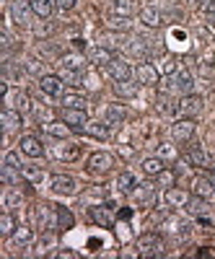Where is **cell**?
<instances>
[{
  "label": "cell",
  "instance_id": "cell-1",
  "mask_svg": "<svg viewBox=\"0 0 215 259\" xmlns=\"http://www.w3.org/2000/svg\"><path fill=\"white\" fill-rule=\"evenodd\" d=\"M34 218V226L41 228V231H55L57 228V207L50 205V202H39L31 212Z\"/></svg>",
  "mask_w": 215,
  "mask_h": 259
},
{
  "label": "cell",
  "instance_id": "cell-2",
  "mask_svg": "<svg viewBox=\"0 0 215 259\" xmlns=\"http://www.w3.org/2000/svg\"><path fill=\"white\" fill-rule=\"evenodd\" d=\"M138 249H140L143 256H163L166 254V241L161 239V233L148 231L138 239Z\"/></svg>",
  "mask_w": 215,
  "mask_h": 259
},
{
  "label": "cell",
  "instance_id": "cell-3",
  "mask_svg": "<svg viewBox=\"0 0 215 259\" xmlns=\"http://www.w3.org/2000/svg\"><path fill=\"white\" fill-rule=\"evenodd\" d=\"M11 18L16 21V26L21 29H29L34 24V8H31V0H11Z\"/></svg>",
  "mask_w": 215,
  "mask_h": 259
},
{
  "label": "cell",
  "instance_id": "cell-4",
  "mask_svg": "<svg viewBox=\"0 0 215 259\" xmlns=\"http://www.w3.org/2000/svg\"><path fill=\"white\" fill-rule=\"evenodd\" d=\"M3 109H13V112H29L31 109V101L29 94L21 91V89H6L3 91Z\"/></svg>",
  "mask_w": 215,
  "mask_h": 259
},
{
  "label": "cell",
  "instance_id": "cell-5",
  "mask_svg": "<svg viewBox=\"0 0 215 259\" xmlns=\"http://www.w3.org/2000/svg\"><path fill=\"white\" fill-rule=\"evenodd\" d=\"M114 202H106V205H94L91 210H89V215H91V221L96 223V226H101V228H112L114 226Z\"/></svg>",
  "mask_w": 215,
  "mask_h": 259
},
{
  "label": "cell",
  "instance_id": "cell-6",
  "mask_svg": "<svg viewBox=\"0 0 215 259\" xmlns=\"http://www.w3.org/2000/svg\"><path fill=\"white\" fill-rule=\"evenodd\" d=\"M187 163L195 166V168H212V161L207 156V150L200 145V143H192L187 148Z\"/></svg>",
  "mask_w": 215,
  "mask_h": 259
},
{
  "label": "cell",
  "instance_id": "cell-7",
  "mask_svg": "<svg viewBox=\"0 0 215 259\" xmlns=\"http://www.w3.org/2000/svg\"><path fill=\"white\" fill-rule=\"evenodd\" d=\"M192 135H195V119L192 117H184V119L171 124V138H174V143H189Z\"/></svg>",
  "mask_w": 215,
  "mask_h": 259
},
{
  "label": "cell",
  "instance_id": "cell-8",
  "mask_svg": "<svg viewBox=\"0 0 215 259\" xmlns=\"http://www.w3.org/2000/svg\"><path fill=\"white\" fill-rule=\"evenodd\" d=\"M112 166H114V158L109 153H104V150L91 153L89 161H85V168L94 171V174H106V171H112Z\"/></svg>",
  "mask_w": 215,
  "mask_h": 259
},
{
  "label": "cell",
  "instance_id": "cell-9",
  "mask_svg": "<svg viewBox=\"0 0 215 259\" xmlns=\"http://www.w3.org/2000/svg\"><path fill=\"white\" fill-rule=\"evenodd\" d=\"M130 194H133V202L138 207H153V202H156V187L153 184H138Z\"/></svg>",
  "mask_w": 215,
  "mask_h": 259
},
{
  "label": "cell",
  "instance_id": "cell-10",
  "mask_svg": "<svg viewBox=\"0 0 215 259\" xmlns=\"http://www.w3.org/2000/svg\"><path fill=\"white\" fill-rule=\"evenodd\" d=\"M135 78H138V83H143V85H158V83H161L158 68H156V65H150V62H140V65H138V68H135Z\"/></svg>",
  "mask_w": 215,
  "mask_h": 259
},
{
  "label": "cell",
  "instance_id": "cell-11",
  "mask_svg": "<svg viewBox=\"0 0 215 259\" xmlns=\"http://www.w3.org/2000/svg\"><path fill=\"white\" fill-rule=\"evenodd\" d=\"M60 117H62V122L70 124L73 130H83L85 122H89V117H85V109H73V106H62Z\"/></svg>",
  "mask_w": 215,
  "mask_h": 259
},
{
  "label": "cell",
  "instance_id": "cell-12",
  "mask_svg": "<svg viewBox=\"0 0 215 259\" xmlns=\"http://www.w3.org/2000/svg\"><path fill=\"white\" fill-rule=\"evenodd\" d=\"M200 112H202V99H200V96H195V94H184V96H182V101H179V114L195 119Z\"/></svg>",
  "mask_w": 215,
  "mask_h": 259
},
{
  "label": "cell",
  "instance_id": "cell-13",
  "mask_svg": "<svg viewBox=\"0 0 215 259\" xmlns=\"http://www.w3.org/2000/svg\"><path fill=\"white\" fill-rule=\"evenodd\" d=\"M50 184H52V192H55V194H65V197H68V194H75V192H78L75 179L68 177V174H55Z\"/></svg>",
  "mask_w": 215,
  "mask_h": 259
},
{
  "label": "cell",
  "instance_id": "cell-14",
  "mask_svg": "<svg viewBox=\"0 0 215 259\" xmlns=\"http://www.w3.org/2000/svg\"><path fill=\"white\" fill-rule=\"evenodd\" d=\"M60 65H62V73H78V75L85 73V60L80 55H75V52L62 55L60 57Z\"/></svg>",
  "mask_w": 215,
  "mask_h": 259
},
{
  "label": "cell",
  "instance_id": "cell-15",
  "mask_svg": "<svg viewBox=\"0 0 215 259\" xmlns=\"http://www.w3.org/2000/svg\"><path fill=\"white\" fill-rule=\"evenodd\" d=\"M21 153L29 156V158H41L45 156V145H41V140L34 138V135H24L21 138Z\"/></svg>",
  "mask_w": 215,
  "mask_h": 259
},
{
  "label": "cell",
  "instance_id": "cell-16",
  "mask_svg": "<svg viewBox=\"0 0 215 259\" xmlns=\"http://www.w3.org/2000/svg\"><path fill=\"white\" fill-rule=\"evenodd\" d=\"M189 197L192 194L187 189H179V187H166V192H163V202L168 207H182V205L189 202Z\"/></svg>",
  "mask_w": 215,
  "mask_h": 259
},
{
  "label": "cell",
  "instance_id": "cell-17",
  "mask_svg": "<svg viewBox=\"0 0 215 259\" xmlns=\"http://www.w3.org/2000/svg\"><path fill=\"white\" fill-rule=\"evenodd\" d=\"M85 57H89V62H94V65H101V68H106V65H109V62L114 60L112 50H109V47H104V45L89 47V52H85Z\"/></svg>",
  "mask_w": 215,
  "mask_h": 259
},
{
  "label": "cell",
  "instance_id": "cell-18",
  "mask_svg": "<svg viewBox=\"0 0 215 259\" xmlns=\"http://www.w3.org/2000/svg\"><path fill=\"white\" fill-rule=\"evenodd\" d=\"M80 133L89 135V138H96V140H109L112 124H106V122H85V127L80 130Z\"/></svg>",
  "mask_w": 215,
  "mask_h": 259
},
{
  "label": "cell",
  "instance_id": "cell-19",
  "mask_svg": "<svg viewBox=\"0 0 215 259\" xmlns=\"http://www.w3.org/2000/svg\"><path fill=\"white\" fill-rule=\"evenodd\" d=\"M39 89L47 96H62V75H41L39 78Z\"/></svg>",
  "mask_w": 215,
  "mask_h": 259
},
{
  "label": "cell",
  "instance_id": "cell-20",
  "mask_svg": "<svg viewBox=\"0 0 215 259\" xmlns=\"http://www.w3.org/2000/svg\"><path fill=\"white\" fill-rule=\"evenodd\" d=\"M106 73H109L114 80H127V78L133 75V68H130V62H124V60L114 57L109 65H106Z\"/></svg>",
  "mask_w": 215,
  "mask_h": 259
},
{
  "label": "cell",
  "instance_id": "cell-21",
  "mask_svg": "<svg viewBox=\"0 0 215 259\" xmlns=\"http://www.w3.org/2000/svg\"><path fill=\"white\" fill-rule=\"evenodd\" d=\"M195 194H200V197H207V200L215 194V174H210V168H207L205 177H200V179L195 182Z\"/></svg>",
  "mask_w": 215,
  "mask_h": 259
},
{
  "label": "cell",
  "instance_id": "cell-22",
  "mask_svg": "<svg viewBox=\"0 0 215 259\" xmlns=\"http://www.w3.org/2000/svg\"><path fill=\"white\" fill-rule=\"evenodd\" d=\"M106 124H112V127H119V124H124V119H127V109L122 104H109L106 106Z\"/></svg>",
  "mask_w": 215,
  "mask_h": 259
},
{
  "label": "cell",
  "instance_id": "cell-23",
  "mask_svg": "<svg viewBox=\"0 0 215 259\" xmlns=\"http://www.w3.org/2000/svg\"><path fill=\"white\" fill-rule=\"evenodd\" d=\"M140 24H143V26H148V29H158V26L163 24V16H161L156 8L145 6V8L140 11Z\"/></svg>",
  "mask_w": 215,
  "mask_h": 259
},
{
  "label": "cell",
  "instance_id": "cell-24",
  "mask_svg": "<svg viewBox=\"0 0 215 259\" xmlns=\"http://www.w3.org/2000/svg\"><path fill=\"white\" fill-rule=\"evenodd\" d=\"M104 24H106V29H112V31H127L130 29V16H119V13H106V18H104Z\"/></svg>",
  "mask_w": 215,
  "mask_h": 259
},
{
  "label": "cell",
  "instance_id": "cell-25",
  "mask_svg": "<svg viewBox=\"0 0 215 259\" xmlns=\"http://www.w3.org/2000/svg\"><path fill=\"white\" fill-rule=\"evenodd\" d=\"M0 119H3V130H6V135L16 133V130L21 127V112H13V109H3V114H0Z\"/></svg>",
  "mask_w": 215,
  "mask_h": 259
},
{
  "label": "cell",
  "instance_id": "cell-26",
  "mask_svg": "<svg viewBox=\"0 0 215 259\" xmlns=\"http://www.w3.org/2000/svg\"><path fill=\"white\" fill-rule=\"evenodd\" d=\"M187 210L200 218V215H207V212H210V202H207V197H200V194H195V197H189Z\"/></svg>",
  "mask_w": 215,
  "mask_h": 259
},
{
  "label": "cell",
  "instance_id": "cell-27",
  "mask_svg": "<svg viewBox=\"0 0 215 259\" xmlns=\"http://www.w3.org/2000/svg\"><path fill=\"white\" fill-rule=\"evenodd\" d=\"M80 156V148L78 145H73V143H65V145H57L55 148V158H62V161H75Z\"/></svg>",
  "mask_w": 215,
  "mask_h": 259
},
{
  "label": "cell",
  "instance_id": "cell-28",
  "mask_svg": "<svg viewBox=\"0 0 215 259\" xmlns=\"http://www.w3.org/2000/svg\"><path fill=\"white\" fill-rule=\"evenodd\" d=\"M140 168H143L145 177H158L163 171V161H161V156H150V158H145L140 163Z\"/></svg>",
  "mask_w": 215,
  "mask_h": 259
},
{
  "label": "cell",
  "instance_id": "cell-29",
  "mask_svg": "<svg viewBox=\"0 0 215 259\" xmlns=\"http://www.w3.org/2000/svg\"><path fill=\"white\" fill-rule=\"evenodd\" d=\"M114 94L122 96V99H133L138 94V83H133L130 78H127V80H117L114 83Z\"/></svg>",
  "mask_w": 215,
  "mask_h": 259
},
{
  "label": "cell",
  "instance_id": "cell-30",
  "mask_svg": "<svg viewBox=\"0 0 215 259\" xmlns=\"http://www.w3.org/2000/svg\"><path fill=\"white\" fill-rule=\"evenodd\" d=\"M45 130H47V135H52V138H68L70 133H73V127L70 124H65V122H47L45 124Z\"/></svg>",
  "mask_w": 215,
  "mask_h": 259
},
{
  "label": "cell",
  "instance_id": "cell-31",
  "mask_svg": "<svg viewBox=\"0 0 215 259\" xmlns=\"http://www.w3.org/2000/svg\"><path fill=\"white\" fill-rule=\"evenodd\" d=\"M75 226V218L68 207H57V231H70Z\"/></svg>",
  "mask_w": 215,
  "mask_h": 259
},
{
  "label": "cell",
  "instance_id": "cell-32",
  "mask_svg": "<svg viewBox=\"0 0 215 259\" xmlns=\"http://www.w3.org/2000/svg\"><path fill=\"white\" fill-rule=\"evenodd\" d=\"M13 233H16V221H13V215L6 210L3 215H0V236H6V239H11Z\"/></svg>",
  "mask_w": 215,
  "mask_h": 259
},
{
  "label": "cell",
  "instance_id": "cell-33",
  "mask_svg": "<svg viewBox=\"0 0 215 259\" xmlns=\"http://www.w3.org/2000/svg\"><path fill=\"white\" fill-rule=\"evenodd\" d=\"M135 187H138V182H135V177L130 174V171H122V174L117 177V189H119V192H127V194H130Z\"/></svg>",
  "mask_w": 215,
  "mask_h": 259
},
{
  "label": "cell",
  "instance_id": "cell-34",
  "mask_svg": "<svg viewBox=\"0 0 215 259\" xmlns=\"http://www.w3.org/2000/svg\"><path fill=\"white\" fill-rule=\"evenodd\" d=\"M31 8H34V13H36L39 18H50L55 3H52V0H31Z\"/></svg>",
  "mask_w": 215,
  "mask_h": 259
},
{
  "label": "cell",
  "instance_id": "cell-35",
  "mask_svg": "<svg viewBox=\"0 0 215 259\" xmlns=\"http://www.w3.org/2000/svg\"><path fill=\"white\" fill-rule=\"evenodd\" d=\"M60 99L65 106H73V109H85V104H89L85 96H80V94H62Z\"/></svg>",
  "mask_w": 215,
  "mask_h": 259
},
{
  "label": "cell",
  "instance_id": "cell-36",
  "mask_svg": "<svg viewBox=\"0 0 215 259\" xmlns=\"http://www.w3.org/2000/svg\"><path fill=\"white\" fill-rule=\"evenodd\" d=\"M158 109H161V114H177L179 112V104H174L168 99V94H161V99H158Z\"/></svg>",
  "mask_w": 215,
  "mask_h": 259
},
{
  "label": "cell",
  "instance_id": "cell-37",
  "mask_svg": "<svg viewBox=\"0 0 215 259\" xmlns=\"http://www.w3.org/2000/svg\"><path fill=\"white\" fill-rule=\"evenodd\" d=\"M133 11H135V3H133V0H114V3H112V13L133 16Z\"/></svg>",
  "mask_w": 215,
  "mask_h": 259
},
{
  "label": "cell",
  "instance_id": "cell-38",
  "mask_svg": "<svg viewBox=\"0 0 215 259\" xmlns=\"http://www.w3.org/2000/svg\"><path fill=\"white\" fill-rule=\"evenodd\" d=\"M21 202H24V197H21V194L16 192V189H8L6 192V197H3V205L8 207V210H16Z\"/></svg>",
  "mask_w": 215,
  "mask_h": 259
},
{
  "label": "cell",
  "instance_id": "cell-39",
  "mask_svg": "<svg viewBox=\"0 0 215 259\" xmlns=\"http://www.w3.org/2000/svg\"><path fill=\"white\" fill-rule=\"evenodd\" d=\"M11 239H13L16 244H24V246H26V244H31V239H34V233H31L29 228H16V233L11 236Z\"/></svg>",
  "mask_w": 215,
  "mask_h": 259
},
{
  "label": "cell",
  "instance_id": "cell-40",
  "mask_svg": "<svg viewBox=\"0 0 215 259\" xmlns=\"http://www.w3.org/2000/svg\"><path fill=\"white\" fill-rule=\"evenodd\" d=\"M24 179H29V182H41V179H45V171L34 168V166H24Z\"/></svg>",
  "mask_w": 215,
  "mask_h": 259
},
{
  "label": "cell",
  "instance_id": "cell-41",
  "mask_svg": "<svg viewBox=\"0 0 215 259\" xmlns=\"http://www.w3.org/2000/svg\"><path fill=\"white\" fill-rule=\"evenodd\" d=\"M156 179H158L161 184H166V187H174V182H177V174H174V171H166V168H163V171H161V174H158Z\"/></svg>",
  "mask_w": 215,
  "mask_h": 259
},
{
  "label": "cell",
  "instance_id": "cell-42",
  "mask_svg": "<svg viewBox=\"0 0 215 259\" xmlns=\"http://www.w3.org/2000/svg\"><path fill=\"white\" fill-rule=\"evenodd\" d=\"M57 11H73L75 8V0H52Z\"/></svg>",
  "mask_w": 215,
  "mask_h": 259
},
{
  "label": "cell",
  "instance_id": "cell-43",
  "mask_svg": "<svg viewBox=\"0 0 215 259\" xmlns=\"http://www.w3.org/2000/svg\"><path fill=\"white\" fill-rule=\"evenodd\" d=\"M6 163H8V166H16V168H21V171H24V166H21V158H18V153H13V150H11V153H6Z\"/></svg>",
  "mask_w": 215,
  "mask_h": 259
},
{
  "label": "cell",
  "instance_id": "cell-44",
  "mask_svg": "<svg viewBox=\"0 0 215 259\" xmlns=\"http://www.w3.org/2000/svg\"><path fill=\"white\" fill-rule=\"evenodd\" d=\"M200 73H202L205 78H212V75H215V65H210V62H202V65H200Z\"/></svg>",
  "mask_w": 215,
  "mask_h": 259
},
{
  "label": "cell",
  "instance_id": "cell-45",
  "mask_svg": "<svg viewBox=\"0 0 215 259\" xmlns=\"http://www.w3.org/2000/svg\"><path fill=\"white\" fill-rule=\"evenodd\" d=\"M41 246H45L41 251H47L50 246H55V236H52V233H45V239H41Z\"/></svg>",
  "mask_w": 215,
  "mask_h": 259
},
{
  "label": "cell",
  "instance_id": "cell-46",
  "mask_svg": "<svg viewBox=\"0 0 215 259\" xmlns=\"http://www.w3.org/2000/svg\"><path fill=\"white\" fill-rule=\"evenodd\" d=\"M26 68H29V73H39V70H41V65H39V60H29Z\"/></svg>",
  "mask_w": 215,
  "mask_h": 259
},
{
  "label": "cell",
  "instance_id": "cell-47",
  "mask_svg": "<svg viewBox=\"0 0 215 259\" xmlns=\"http://www.w3.org/2000/svg\"><path fill=\"white\" fill-rule=\"evenodd\" d=\"M161 156H166V158H174V150L163 145V148H161Z\"/></svg>",
  "mask_w": 215,
  "mask_h": 259
},
{
  "label": "cell",
  "instance_id": "cell-48",
  "mask_svg": "<svg viewBox=\"0 0 215 259\" xmlns=\"http://www.w3.org/2000/svg\"><path fill=\"white\" fill-rule=\"evenodd\" d=\"M55 256H75V251H57Z\"/></svg>",
  "mask_w": 215,
  "mask_h": 259
},
{
  "label": "cell",
  "instance_id": "cell-49",
  "mask_svg": "<svg viewBox=\"0 0 215 259\" xmlns=\"http://www.w3.org/2000/svg\"><path fill=\"white\" fill-rule=\"evenodd\" d=\"M187 3H202V0H187Z\"/></svg>",
  "mask_w": 215,
  "mask_h": 259
}]
</instances>
